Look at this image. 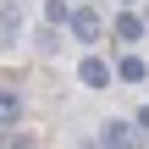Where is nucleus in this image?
<instances>
[{
    "instance_id": "obj_1",
    "label": "nucleus",
    "mask_w": 149,
    "mask_h": 149,
    "mask_svg": "<svg viewBox=\"0 0 149 149\" xmlns=\"http://www.w3.org/2000/svg\"><path fill=\"white\" fill-rule=\"evenodd\" d=\"M66 28H72V33H77V39H83V44H94V39H100V28H105V22H100V17H94V11H88V6H77V11H66Z\"/></svg>"
},
{
    "instance_id": "obj_2",
    "label": "nucleus",
    "mask_w": 149,
    "mask_h": 149,
    "mask_svg": "<svg viewBox=\"0 0 149 149\" xmlns=\"http://www.w3.org/2000/svg\"><path fill=\"white\" fill-rule=\"evenodd\" d=\"M116 39H122V44H138V39H144V17H138L133 6H122V17H116Z\"/></svg>"
},
{
    "instance_id": "obj_3",
    "label": "nucleus",
    "mask_w": 149,
    "mask_h": 149,
    "mask_svg": "<svg viewBox=\"0 0 149 149\" xmlns=\"http://www.w3.org/2000/svg\"><path fill=\"white\" fill-rule=\"evenodd\" d=\"M77 72H83V83H88V88H105V83H111V61H100V55H83V66H77Z\"/></svg>"
},
{
    "instance_id": "obj_4",
    "label": "nucleus",
    "mask_w": 149,
    "mask_h": 149,
    "mask_svg": "<svg viewBox=\"0 0 149 149\" xmlns=\"http://www.w3.org/2000/svg\"><path fill=\"white\" fill-rule=\"evenodd\" d=\"M17 116H22V94H17V88H0V127L17 122Z\"/></svg>"
},
{
    "instance_id": "obj_5",
    "label": "nucleus",
    "mask_w": 149,
    "mask_h": 149,
    "mask_svg": "<svg viewBox=\"0 0 149 149\" xmlns=\"http://www.w3.org/2000/svg\"><path fill=\"white\" fill-rule=\"evenodd\" d=\"M116 77H127V83H144V77H149V66L138 61V55H122V61H116Z\"/></svg>"
},
{
    "instance_id": "obj_6",
    "label": "nucleus",
    "mask_w": 149,
    "mask_h": 149,
    "mask_svg": "<svg viewBox=\"0 0 149 149\" xmlns=\"http://www.w3.org/2000/svg\"><path fill=\"white\" fill-rule=\"evenodd\" d=\"M100 138H105L111 149H122V144H133V127H127V122H105V133H100Z\"/></svg>"
},
{
    "instance_id": "obj_7",
    "label": "nucleus",
    "mask_w": 149,
    "mask_h": 149,
    "mask_svg": "<svg viewBox=\"0 0 149 149\" xmlns=\"http://www.w3.org/2000/svg\"><path fill=\"white\" fill-rule=\"evenodd\" d=\"M138 133H149V105H144V111H138Z\"/></svg>"
},
{
    "instance_id": "obj_8",
    "label": "nucleus",
    "mask_w": 149,
    "mask_h": 149,
    "mask_svg": "<svg viewBox=\"0 0 149 149\" xmlns=\"http://www.w3.org/2000/svg\"><path fill=\"white\" fill-rule=\"evenodd\" d=\"M122 6H133V0H122Z\"/></svg>"
}]
</instances>
